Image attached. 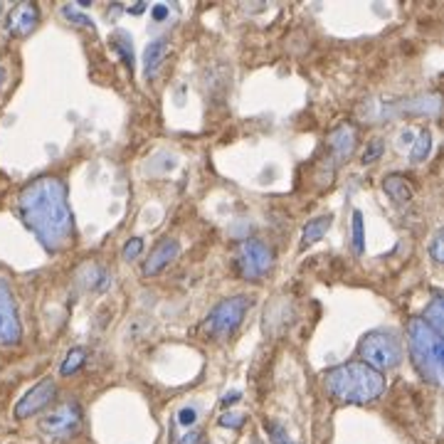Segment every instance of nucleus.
Segmentation results:
<instances>
[{"mask_svg": "<svg viewBox=\"0 0 444 444\" xmlns=\"http://www.w3.org/2000/svg\"><path fill=\"white\" fill-rule=\"evenodd\" d=\"M40 23V10L35 3H20L8 12V30L12 35H30Z\"/></svg>", "mask_w": 444, "mask_h": 444, "instance_id": "9b49d317", "label": "nucleus"}, {"mask_svg": "<svg viewBox=\"0 0 444 444\" xmlns=\"http://www.w3.org/2000/svg\"><path fill=\"white\" fill-rule=\"evenodd\" d=\"M3 82H5V72H3V69H0V84H3Z\"/></svg>", "mask_w": 444, "mask_h": 444, "instance_id": "2f4dec72", "label": "nucleus"}, {"mask_svg": "<svg viewBox=\"0 0 444 444\" xmlns=\"http://www.w3.org/2000/svg\"><path fill=\"white\" fill-rule=\"evenodd\" d=\"M252 308V296H232V299H222L212 311L208 314L203 323V333L210 338H230L237 328H240L245 314Z\"/></svg>", "mask_w": 444, "mask_h": 444, "instance_id": "39448f33", "label": "nucleus"}, {"mask_svg": "<svg viewBox=\"0 0 444 444\" xmlns=\"http://www.w3.org/2000/svg\"><path fill=\"white\" fill-rule=\"evenodd\" d=\"M382 151H385V146H382L380 138H373V141L368 143V148H365V153H363V163H365V166H368V163H373V160L380 158Z\"/></svg>", "mask_w": 444, "mask_h": 444, "instance_id": "4be33fe9", "label": "nucleus"}, {"mask_svg": "<svg viewBox=\"0 0 444 444\" xmlns=\"http://www.w3.org/2000/svg\"><path fill=\"white\" fill-rule=\"evenodd\" d=\"M82 425V407L77 402H64V405L55 407L52 412H47L40 419V430L42 434L52 439H67Z\"/></svg>", "mask_w": 444, "mask_h": 444, "instance_id": "0eeeda50", "label": "nucleus"}, {"mask_svg": "<svg viewBox=\"0 0 444 444\" xmlns=\"http://www.w3.org/2000/svg\"><path fill=\"white\" fill-rule=\"evenodd\" d=\"M242 397V393L240 390H234V393H230V395H225V397H222V405L227 407V405H232V402H237Z\"/></svg>", "mask_w": 444, "mask_h": 444, "instance_id": "c85d7f7f", "label": "nucleus"}, {"mask_svg": "<svg viewBox=\"0 0 444 444\" xmlns=\"http://www.w3.org/2000/svg\"><path fill=\"white\" fill-rule=\"evenodd\" d=\"M166 57H168V40L166 37H158V40H153V42H148L146 52H143V72H146V77H153Z\"/></svg>", "mask_w": 444, "mask_h": 444, "instance_id": "ddd939ff", "label": "nucleus"}, {"mask_svg": "<svg viewBox=\"0 0 444 444\" xmlns=\"http://www.w3.org/2000/svg\"><path fill=\"white\" fill-rule=\"evenodd\" d=\"M55 395H57L55 380L45 378V380H40L35 388H30L27 393L23 395V397H20V402L15 405V417H18V419L32 417V415H37L40 410H45L49 402L55 400Z\"/></svg>", "mask_w": 444, "mask_h": 444, "instance_id": "1a4fd4ad", "label": "nucleus"}, {"mask_svg": "<svg viewBox=\"0 0 444 444\" xmlns=\"http://www.w3.org/2000/svg\"><path fill=\"white\" fill-rule=\"evenodd\" d=\"M166 15H168V8H166V5H156V8H153V18H156V20H163Z\"/></svg>", "mask_w": 444, "mask_h": 444, "instance_id": "c756f323", "label": "nucleus"}, {"mask_svg": "<svg viewBox=\"0 0 444 444\" xmlns=\"http://www.w3.org/2000/svg\"><path fill=\"white\" fill-rule=\"evenodd\" d=\"M323 382H326V390L333 400L345 402V405H365V402L378 400L385 393V375L368 368L360 360L331 368Z\"/></svg>", "mask_w": 444, "mask_h": 444, "instance_id": "f03ea898", "label": "nucleus"}, {"mask_svg": "<svg viewBox=\"0 0 444 444\" xmlns=\"http://www.w3.org/2000/svg\"><path fill=\"white\" fill-rule=\"evenodd\" d=\"M143 8H146V3H138V5H134V8H131L129 12H134V15H138V12H141Z\"/></svg>", "mask_w": 444, "mask_h": 444, "instance_id": "7c9ffc66", "label": "nucleus"}, {"mask_svg": "<svg viewBox=\"0 0 444 444\" xmlns=\"http://www.w3.org/2000/svg\"><path fill=\"white\" fill-rule=\"evenodd\" d=\"M64 18H69V20H74V23L77 25H82V27H94V23L89 18H86V15H82V12H77L74 10V8H64Z\"/></svg>", "mask_w": 444, "mask_h": 444, "instance_id": "393cba45", "label": "nucleus"}, {"mask_svg": "<svg viewBox=\"0 0 444 444\" xmlns=\"http://www.w3.org/2000/svg\"><path fill=\"white\" fill-rule=\"evenodd\" d=\"M111 45H114V49H119L121 52V60L126 62V67H134V49H131V37L126 35V32H116V35L111 37Z\"/></svg>", "mask_w": 444, "mask_h": 444, "instance_id": "a211bd4d", "label": "nucleus"}, {"mask_svg": "<svg viewBox=\"0 0 444 444\" xmlns=\"http://www.w3.org/2000/svg\"><path fill=\"white\" fill-rule=\"evenodd\" d=\"M195 419H197V410H195V407H183V410L178 412V422H180V425H185V427L193 425Z\"/></svg>", "mask_w": 444, "mask_h": 444, "instance_id": "a878e982", "label": "nucleus"}, {"mask_svg": "<svg viewBox=\"0 0 444 444\" xmlns=\"http://www.w3.org/2000/svg\"><path fill=\"white\" fill-rule=\"evenodd\" d=\"M264 430H267V434H269L271 442H274V444H294V442L289 439V434H286V432L282 430V425H277L274 419H267V422H264Z\"/></svg>", "mask_w": 444, "mask_h": 444, "instance_id": "412c9836", "label": "nucleus"}, {"mask_svg": "<svg viewBox=\"0 0 444 444\" xmlns=\"http://www.w3.org/2000/svg\"><path fill=\"white\" fill-rule=\"evenodd\" d=\"M234 264H237L240 277L257 282V279H262L267 271L274 267V252H271V247L262 240H242L240 245H237Z\"/></svg>", "mask_w": 444, "mask_h": 444, "instance_id": "423d86ee", "label": "nucleus"}, {"mask_svg": "<svg viewBox=\"0 0 444 444\" xmlns=\"http://www.w3.org/2000/svg\"><path fill=\"white\" fill-rule=\"evenodd\" d=\"M430 254H432V259L434 262H442V234H434V240H432V245H430Z\"/></svg>", "mask_w": 444, "mask_h": 444, "instance_id": "bb28decb", "label": "nucleus"}, {"mask_svg": "<svg viewBox=\"0 0 444 444\" xmlns=\"http://www.w3.org/2000/svg\"><path fill=\"white\" fill-rule=\"evenodd\" d=\"M328 227H331V215H321V217H316V220L306 222V227H304V232H301V249L316 245V242L328 232Z\"/></svg>", "mask_w": 444, "mask_h": 444, "instance_id": "2eb2a0df", "label": "nucleus"}, {"mask_svg": "<svg viewBox=\"0 0 444 444\" xmlns=\"http://www.w3.org/2000/svg\"><path fill=\"white\" fill-rule=\"evenodd\" d=\"M178 252H180V242L178 240H173V237L160 240L158 245L153 247V252L148 254L146 264H143V274H146V277H156L160 269H166L173 259L178 257Z\"/></svg>", "mask_w": 444, "mask_h": 444, "instance_id": "9d476101", "label": "nucleus"}, {"mask_svg": "<svg viewBox=\"0 0 444 444\" xmlns=\"http://www.w3.org/2000/svg\"><path fill=\"white\" fill-rule=\"evenodd\" d=\"M328 146H331L336 158H348L353 153V148H356V131H353V126L341 123L338 129H333L331 136H328Z\"/></svg>", "mask_w": 444, "mask_h": 444, "instance_id": "f8f14e48", "label": "nucleus"}, {"mask_svg": "<svg viewBox=\"0 0 444 444\" xmlns=\"http://www.w3.org/2000/svg\"><path fill=\"white\" fill-rule=\"evenodd\" d=\"M422 321H425L430 328H434L437 333H442V328H444V306H442V296H439V291H434V299H432L430 306L425 308V316H422Z\"/></svg>", "mask_w": 444, "mask_h": 444, "instance_id": "dca6fc26", "label": "nucleus"}, {"mask_svg": "<svg viewBox=\"0 0 444 444\" xmlns=\"http://www.w3.org/2000/svg\"><path fill=\"white\" fill-rule=\"evenodd\" d=\"M382 190L388 193L390 200L397 205H407L412 200V188L407 185V180L402 178L400 173H393V175H388V178L382 180Z\"/></svg>", "mask_w": 444, "mask_h": 444, "instance_id": "4468645a", "label": "nucleus"}, {"mask_svg": "<svg viewBox=\"0 0 444 444\" xmlns=\"http://www.w3.org/2000/svg\"><path fill=\"white\" fill-rule=\"evenodd\" d=\"M18 212L25 227L49 252H60L72 242L74 222L67 203V188L60 178L45 175L25 185L18 197Z\"/></svg>", "mask_w": 444, "mask_h": 444, "instance_id": "f257e3e1", "label": "nucleus"}, {"mask_svg": "<svg viewBox=\"0 0 444 444\" xmlns=\"http://www.w3.org/2000/svg\"><path fill=\"white\" fill-rule=\"evenodd\" d=\"M353 249L356 254H363L365 249V242H363V212L356 210L353 212Z\"/></svg>", "mask_w": 444, "mask_h": 444, "instance_id": "aec40b11", "label": "nucleus"}, {"mask_svg": "<svg viewBox=\"0 0 444 444\" xmlns=\"http://www.w3.org/2000/svg\"><path fill=\"white\" fill-rule=\"evenodd\" d=\"M220 425L222 427H230V430H240L245 425V415H234V412H225L220 417Z\"/></svg>", "mask_w": 444, "mask_h": 444, "instance_id": "b1692460", "label": "nucleus"}, {"mask_svg": "<svg viewBox=\"0 0 444 444\" xmlns=\"http://www.w3.org/2000/svg\"><path fill=\"white\" fill-rule=\"evenodd\" d=\"M358 356L360 363H365L368 368L378 370H390L400 363L402 358V345L400 341L395 338V333L390 331H370L365 333L360 343H358Z\"/></svg>", "mask_w": 444, "mask_h": 444, "instance_id": "20e7f679", "label": "nucleus"}, {"mask_svg": "<svg viewBox=\"0 0 444 444\" xmlns=\"http://www.w3.org/2000/svg\"><path fill=\"white\" fill-rule=\"evenodd\" d=\"M86 363V351L84 348H72V351L67 353V358H64V363L60 365V373L64 378L67 375H74L77 370H82Z\"/></svg>", "mask_w": 444, "mask_h": 444, "instance_id": "f3484780", "label": "nucleus"}, {"mask_svg": "<svg viewBox=\"0 0 444 444\" xmlns=\"http://www.w3.org/2000/svg\"><path fill=\"white\" fill-rule=\"evenodd\" d=\"M141 249H143V240H141V237H134V240L126 242L121 257L126 259V262H131V259H136L138 254H141Z\"/></svg>", "mask_w": 444, "mask_h": 444, "instance_id": "5701e85b", "label": "nucleus"}, {"mask_svg": "<svg viewBox=\"0 0 444 444\" xmlns=\"http://www.w3.org/2000/svg\"><path fill=\"white\" fill-rule=\"evenodd\" d=\"M23 338V326L12 291L8 282L0 277V345H15Z\"/></svg>", "mask_w": 444, "mask_h": 444, "instance_id": "6e6552de", "label": "nucleus"}, {"mask_svg": "<svg viewBox=\"0 0 444 444\" xmlns=\"http://www.w3.org/2000/svg\"><path fill=\"white\" fill-rule=\"evenodd\" d=\"M200 442V432H188L178 444H197Z\"/></svg>", "mask_w": 444, "mask_h": 444, "instance_id": "cd10ccee", "label": "nucleus"}, {"mask_svg": "<svg viewBox=\"0 0 444 444\" xmlns=\"http://www.w3.org/2000/svg\"><path fill=\"white\" fill-rule=\"evenodd\" d=\"M407 345H410V356L412 365L432 385L442 382V368H444V343L442 333L430 328L422 319H410L407 323Z\"/></svg>", "mask_w": 444, "mask_h": 444, "instance_id": "7ed1b4c3", "label": "nucleus"}, {"mask_svg": "<svg viewBox=\"0 0 444 444\" xmlns=\"http://www.w3.org/2000/svg\"><path fill=\"white\" fill-rule=\"evenodd\" d=\"M432 151V134L430 131H422V134L417 136V141H415V148L412 153H410V158H412V163H422V160L430 156Z\"/></svg>", "mask_w": 444, "mask_h": 444, "instance_id": "6ab92c4d", "label": "nucleus"}]
</instances>
